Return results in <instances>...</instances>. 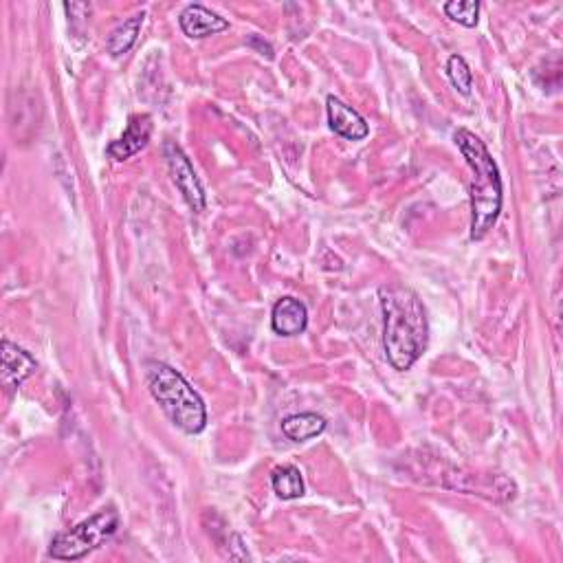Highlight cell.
<instances>
[{"label":"cell","mask_w":563,"mask_h":563,"mask_svg":"<svg viewBox=\"0 0 563 563\" xmlns=\"http://www.w3.org/2000/svg\"><path fill=\"white\" fill-rule=\"evenodd\" d=\"M383 311V348L390 366L407 372L421 359L429 341L427 311L416 291L403 284H385L379 289Z\"/></svg>","instance_id":"6da1fadb"},{"label":"cell","mask_w":563,"mask_h":563,"mask_svg":"<svg viewBox=\"0 0 563 563\" xmlns=\"http://www.w3.org/2000/svg\"><path fill=\"white\" fill-rule=\"evenodd\" d=\"M458 150L471 168V240H482L502 214V176L487 146L469 130L454 135Z\"/></svg>","instance_id":"7a4b0ae2"},{"label":"cell","mask_w":563,"mask_h":563,"mask_svg":"<svg viewBox=\"0 0 563 563\" xmlns=\"http://www.w3.org/2000/svg\"><path fill=\"white\" fill-rule=\"evenodd\" d=\"M146 377L154 401L161 405L170 421L185 434H201L207 425L205 403L183 374L154 361L148 363Z\"/></svg>","instance_id":"3957f363"},{"label":"cell","mask_w":563,"mask_h":563,"mask_svg":"<svg viewBox=\"0 0 563 563\" xmlns=\"http://www.w3.org/2000/svg\"><path fill=\"white\" fill-rule=\"evenodd\" d=\"M119 528V513L115 506L97 511L93 517L73 526L71 531L55 535L49 548V557L58 561H77L104 546Z\"/></svg>","instance_id":"277c9868"},{"label":"cell","mask_w":563,"mask_h":563,"mask_svg":"<svg viewBox=\"0 0 563 563\" xmlns=\"http://www.w3.org/2000/svg\"><path fill=\"white\" fill-rule=\"evenodd\" d=\"M163 154H165V161H168V170H170L176 190L183 194L185 203L190 205L192 212L201 214L205 209V190H203L201 181H198V176L192 168L190 159H187V154L181 150L179 143L170 141V139L163 143Z\"/></svg>","instance_id":"5b68a950"},{"label":"cell","mask_w":563,"mask_h":563,"mask_svg":"<svg viewBox=\"0 0 563 563\" xmlns=\"http://www.w3.org/2000/svg\"><path fill=\"white\" fill-rule=\"evenodd\" d=\"M152 137V117L150 115H132L124 135L115 139L106 148L108 157L113 161H128L148 146Z\"/></svg>","instance_id":"8992f818"},{"label":"cell","mask_w":563,"mask_h":563,"mask_svg":"<svg viewBox=\"0 0 563 563\" xmlns=\"http://www.w3.org/2000/svg\"><path fill=\"white\" fill-rule=\"evenodd\" d=\"M326 110H328V124L339 137L348 141H361L370 135L368 121L363 119L355 108L341 102L335 95L326 99Z\"/></svg>","instance_id":"52a82bcc"},{"label":"cell","mask_w":563,"mask_h":563,"mask_svg":"<svg viewBox=\"0 0 563 563\" xmlns=\"http://www.w3.org/2000/svg\"><path fill=\"white\" fill-rule=\"evenodd\" d=\"M179 25L187 38L203 40L209 36H216V33H220V31H227L229 20L214 14L212 9H207L203 5H187L181 11Z\"/></svg>","instance_id":"ba28073f"},{"label":"cell","mask_w":563,"mask_h":563,"mask_svg":"<svg viewBox=\"0 0 563 563\" xmlns=\"http://www.w3.org/2000/svg\"><path fill=\"white\" fill-rule=\"evenodd\" d=\"M36 372V359L27 350L11 344L9 339L3 341V385L11 394L25 383L31 374Z\"/></svg>","instance_id":"9c48e42d"},{"label":"cell","mask_w":563,"mask_h":563,"mask_svg":"<svg viewBox=\"0 0 563 563\" xmlns=\"http://www.w3.org/2000/svg\"><path fill=\"white\" fill-rule=\"evenodd\" d=\"M271 326L282 337H297L302 335L308 326V311L304 302L295 297H282L275 302L271 313Z\"/></svg>","instance_id":"30bf717a"},{"label":"cell","mask_w":563,"mask_h":563,"mask_svg":"<svg viewBox=\"0 0 563 563\" xmlns=\"http://www.w3.org/2000/svg\"><path fill=\"white\" fill-rule=\"evenodd\" d=\"M324 429H326V418L313 412L293 414L282 421V434L293 440V443H306V440L324 434Z\"/></svg>","instance_id":"8fae6325"},{"label":"cell","mask_w":563,"mask_h":563,"mask_svg":"<svg viewBox=\"0 0 563 563\" xmlns=\"http://www.w3.org/2000/svg\"><path fill=\"white\" fill-rule=\"evenodd\" d=\"M143 22H146V11H139V14L126 18L113 33H110L106 49L113 58H121V55H126L132 47H135Z\"/></svg>","instance_id":"7c38bea8"},{"label":"cell","mask_w":563,"mask_h":563,"mask_svg":"<svg viewBox=\"0 0 563 563\" xmlns=\"http://www.w3.org/2000/svg\"><path fill=\"white\" fill-rule=\"evenodd\" d=\"M271 484H273L275 495L282 500H297V498H302L306 491L302 471L295 465H282L275 469Z\"/></svg>","instance_id":"4fadbf2b"},{"label":"cell","mask_w":563,"mask_h":563,"mask_svg":"<svg viewBox=\"0 0 563 563\" xmlns=\"http://www.w3.org/2000/svg\"><path fill=\"white\" fill-rule=\"evenodd\" d=\"M447 75L451 84L458 93L462 95H471V88H473V73L469 69V64L465 62V58H460V55H451L449 62H447Z\"/></svg>","instance_id":"5bb4252c"},{"label":"cell","mask_w":563,"mask_h":563,"mask_svg":"<svg viewBox=\"0 0 563 563\" xmlns=\"http://www.w3.org/2000/svg\"><path fill=\"white\" fill-rule=\"evenodd\" d=\"M445 14L451 20L460 22L462 27H476L480 3H476V0H451V3L445 5Z\"/></svg>","instance_id":"9a60e30c"}]
</instances>
